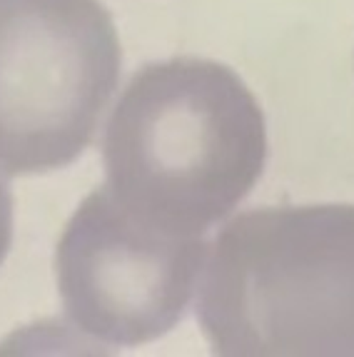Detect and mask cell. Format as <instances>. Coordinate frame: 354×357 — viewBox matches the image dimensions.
<instances>
[{
  "label": "cell",
  "instance_id": "5",
  "mask_svg": "<svg viewBox=\"0 0 354 357\" xmlns=\"http://www.w3.org/2000/svg\"><path fill=\"white\" fill-rule=\"evenodd\" d=\"M13 243V192L8 180L0 175V265L6 262Z\"/></svg>",
  "mask_w": 354,
  "mask_h": 357
},
{
  "label": "cell",
  "instance_id": "1",
  "mask_svg": "<svg viewBox=\"0 0 354 357\" xmlns=\"http://www.w3.org/2000/svg\"><path fill=\"white\" fill-rule=\"evenodd\" d=\"M267 123L232 68L205 58L142 66L105 126L107 188L135 218L202 238L265 173Z\"/></svg>",
  "mask_w": 354,
  "mask_h": 357
},
{
  "label": "cell",
  "instance_id": "3",
  "mask_svg": "<svg viewBox=\"0 0 354 357\" xmlns=\"http://www.w3.org/2000/svg\"><path fill=\"white\" fill-rule=\"evenodd\" d=\"M123 48L100 0H0V170L43 175L93 143Z\"/></svg>",
  "mask_w": 354,
  "mask_h": 357
},
{
  "label": "cell",
  "instance_id": "4",
  "mask_svg": "<svg viewBox=\"0 0 354 357\" xmlns=\"http://www.w3.org/2000/svg\"><path fill=\"white\" fill-rule=\"evenodd\" d=\"M210 245L148 225L95 188L55 248V278L77 333L118 347L148 345L183 322Z\"/></svg>",
  "mask_w": 354,
  "mask_h": 357
},
{
  "label": "cell",
  "instance_id": "2",
  "mask_svg": "<svg viewBox=\"0 0 354 357\" xmlns=\"http://www.w3.org/2000/svg\"><path fill=\"white\" fill-rule=\"evenodd\" d=\"M197 317L222 357H354V205L232 218L207 252Z\"/></svg>",
  "mask_w": 354,
  "mask_h": 357
}]
</instances>
